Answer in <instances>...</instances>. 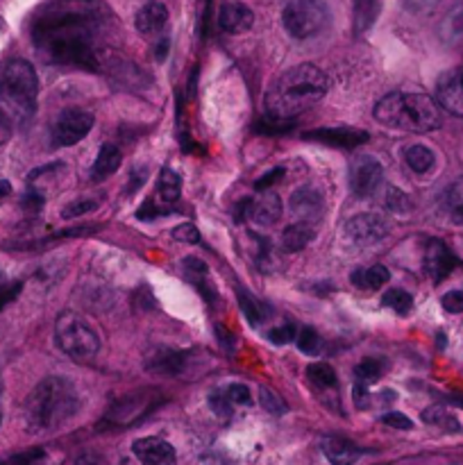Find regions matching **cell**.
Here are the masks:
<instances>
[{
  "label": "cell",
  "instance_id": "cell-35",
  "mask_svg": "<svg viewBox=\"0 0 463 465\" xmlns=\"http://www.w3.org/2000/svg\"><path fill=\"white\" fill-rule=\"evenodd\" d=\"M381 304L389 307L390 312L399 313V316H407V313L413 309V298L411 293H407L404 289H390L386 291L384 298H381Z\"/></svg>",
  "mask_w": 463,
  "mask_h": 465
},
{
  "label": "cell",
  "instance_id": "cell-29",
  "mask_svg": "<svg viewBox=\"0 0 463 465\" xmlns=\"http://www.w3.org/2000/svg\"><path fill=\"white\" fill-rule=\"evenodd\" d=\"M390 280V272L386 266H370V268H357V271H352V275H350V282H352L357 289H379V286H384L386 282Z\"/></svg>",
  "mask_w": 463,
  "mask_h": 465
},
{
  "label": "cell",
  "instance_id": "cell-49",
  "mask_svg": "<svg viewBox=\"0 0 463 465\" xmlns=\"http://www.w3.org/2000/svg\"><path fill=\"white\" fill-rule=\"evenodd\" d=\"M284 173H286L284 168H272L271 173H266V175H261L257 182H254V189H257V191H266L268 186L277 184V182H280L281 177H284Z\"/></svg>",
  "mask_w": 463,
  "mask_h": 465
},
{
  "label": "cell",
  "instance_id": "cell-54",
  "mask_svg": "<svg viewBox=\"0 0 463 465\" xmlns=\"http://www.w3.org/2000/svg\"><path fill=\"white\" fill-rule=\"evenodd\" d=\"M0 395H3V381H0ZM0 420H3V407H0Z\"/></svg>",
  "mask_w": 463,
  "mask_h": 465
},
{
  "label": "cell",
  "instance_id": "cell-9",
  "mask_svg": "<svg viewBox=\"0 0 463 465\" xmlns=\"http://www.w3.org/2000/svg\"><path fill=\"white\" fill-rule=\"evenodd\" d=\"M180 193H182V180L180 175H177L175 171H168V168H163L162 175H159V182H157V191H154L153 198L145 200L143 207L139 209V221H148V218H154V216H163V213H168L172 209V204L180 200Z\"/></svg>",
  "mask_w": 463,
  "mask_h": 465
},
{
  "label": "cell",
  "instance_id": "cell-42",
  "mask_svg": "<svg viewBox=\"0 0 463 465\" xmlns=\"http://www.w3.org/2000/svg\"><path fill=\"white\" fill-rule=\"evenodd\" d=\"M268 339L275 345H286L293 343V341L298 339V334H295V327L291 325V322H284V325H277L272 327V330H268Z\"/></svg>",
  "mask_w": 463,
  "mask_h": 465
},
{
  "label": "cell",
  "instance_id": "cell-21",
  "mask_svg": "<svg viewBox=\"0 0 463 465\" xmlns=\"http://www.w3.org/2000/svg\"><path fill=\"white\" fill-rule=\"evenodd\" d=\"M166 23H168V9L166 5L162 3H148L145 7L139 9V14H136L134 18L136 30L145 36L162 32L163 27H166Z\"/></svg>",
  "mask_w": 463,
  "mask_h": 465
},
{
  "label": "cell",
  "instance_id": "cell-47",
  "mask_svg": "<svg viewBox=\"0 0 463 465\" xmlns=\"http://www.w3.org/2000/svg\"><path fill=\"white\" fill-rule=\"evenodd\" d=\"M381 422H384V425H389V427H393V430H413V422L399 411L384 413V416H381Z\"/></svg>",
  "mask_w": 463,
  "mask_h": 465
},
{
  "label": "cell",
  "instance_id": "cell-20",
  "mask_svg": "<svg viewBox=\"0 0 463 465\" xmlns=\"http://www.w3.org/2000/svg\"><path fill=\"white\" fill-rule=\"evenodd\" d=\"M322 452L331 465H354L361 459V450L340 436H327L322 440Z\"/></svg>",
  "mask_w": 463,
  "mask_h": 465
},
{
  "label": "cell",
  "instance_id": "cell-46",
  "mask_svg": "<svg viewBox=\"0 0 463 465\" xmlns=\"http://www.w3.org/2000/svg\"><path fill=\"white\" fill-rule=\"evenodd\" d=\"M291 121H277V118H263V121L257 123L259 132H266V134H275V132H289L291 130Z\"/></svg>",
  "mask_w": 463,
  "mask_h": 465
},
{
  "label": "cell",
  "instance_id": "cell-2",
  "mask_svg": "<svg viewBox=\"0 0 463 465\" xmlns=\"http://www.w3.org/2000/svg\"><path fill=\"white\" fill-rule=\"evenodd\" d=\"M327 89H330V80L313 64H300V66L289 68L268 91V116L277 118V121H293L298 114L325 98Z\"/></svg>",
  "mask_w": 463,
  "mask_h": 465
},
{
  "label": "cell",
  "instance_id": "cell-17",
  "mask_svg": "<svg viewBox=\"0 0 463 465\" xmlns=\"http://www.w3.org/2000/svg\"><path fill=\"white\" fill-rule=\"evenodd\" d=\"M304 139L334 145V148H357V145L366 143L368 132L354 130V127H322V130L304 132Z\"/></svg>",
  "mask_w": 463,
  "mask_h": 465
},
{
  "label": "cell",
  "instance_id": "cell-14",
  "mask_svg": "<svg viewBox=\"0 0 463 465\" xmlns=\"http://www.w3.org/2000/svg\"><path fill=\"white\" fill-rule=\"evenodd\" d=\"M250 404H252V395H250L248 386L243 384L222 386V389L213 391L209 395V407L221 418H232L236 413V409H245Z\"/></svg>",
  "mask_w": 463,
  "mask_h": 465
},
{
  "label": "cell",
  "instance_id": "cell-41",
  "mask_svg": "<svg viewBox=\"0 0 463 465\" xmlns=\"http://www.w3.org/2000/svg\"><path fill=\"white\" fill-rule=\"evenodd\" d=\"M98 209V203L91 198H80V200H73L71 204L62 209V216L64 218H77V216H86V213L95 212Z\"/></svg>",
  "mask_w": 463,
  "mask_h": 465
},
{
  "label": "cell",
  "instance_id": "cell-23",
  "mask_svg": "<svg viewBox=\"0 0 463 465\" xmlns=\"http://www.w3.org/2000/svg\"><path fill=\"white\" fill-rule=\"evenodd\" d=\"M186 366V354L175 352V350L159 348L153 357L148 359V368L159 375H182Z\"/></svg>",
  "mask_w": 463,
  "mask_h": 465
},
{
  "label": "cell",
  "instance_id": "cell-18",
  "mask_svg": "<svg viewBox=\"0 0 463 465\" xmlns=\"http://www.w3.org/2000/svg\"><path fill=\"white\" fill-rule=\"evenodd\" d=\"M132 452H134L141 465H175L177 461L172 445L166 443L163 439H154V436L134 440Z\"/></svg>",
  "mask_w": 463,
  "mask_h": 465
},
{
  "label": "cell",
  "instance_id": "cell-38",
  "mask_svg": "<svg viewBox=\"0 0 463 465\" xmlns=\"http://www.w3.org/2000/svg\"><path fill=\"white\" fill-rule=\"evenodd\" d=\"M386 207L393 213H399V216H407V213L413 212L411 198H409L404 191L395 189V186H390V189L386 191Z\"/></svg>",
  "mask_w": 463,
  "mask_h": 465
},
{
  "label": "cell",
  "instance_id": "cell-5",
  "mask_svg": "<svg viewBox=\"0 0 463 465\" xmlns=\"http://www.w3.org/2000/svg\"><path fill=\"white\" fill-rule=\"evenodd\" d=\"M39 77L25 59H9L0 71V107L14 123H27L36 112Z\"/></svg>",
  "mask_w": 463,
  "mask_h": 465
},
{
  "label": "cell",
  "instance_id": "cell-11",
  "mask_svg": "<svg viewBox=\"0 0 463 465\" xmlns=\"http://www.w3.org/2000/svg\"><path fill=\"white\" fill-rule=\"evenodd\" d=\"M345 239L352 245H375L379 243L381 239H386L389 234V223L381 216H375V213H359V216L350 218L343 227Z\"/></svg>",
  "mask_w": 463,
  "mask_h": 465
},
{
  "label": "cell",
  "instance_id": "cell-19",
  "mask_svg": "<svg viewBox=\"0 0 463 465\" xmlns=\"http://www.w3.org/2000/svg\"><path fill=\"white\" fill-rule=\"evenodd\" d=\"M218 25L227 35H243L254 25V14L243 3H225L218 12Z\"/></svg>",
  "mask_w": 463,
  "mask_h": 465
},
{
  "label": "cell",
  "instance_id": "cell-33",
  "mask_svg": "<svg viewBox=\"0 0 463 465\" xmlns=\"http://www.w3.org/2000/svg\"><path fill=\"white\" fill-rule=\"evenodd\" d=\"M307 377L309 381H311L313 386H318V389L327 391V389H336V372L334 368L330 366V363H311V366L307 368Z\"/></svg>",
  "mask_w": 463,
  "mask_h": 465
},
{
  "label": "cell",
  "instance_id": "cell-25",
  "mask_svg": "<svg viewBox=\"0 0 463 465\" xmlns=\"http://www.w3.org/2000/svg\"><path fill=\"white\" fill-rule=\"evenodd\" d=\"M381 3L384 0H352V21L357 35L370 30L381 14Z\"/></svg>",
  "mask_w": 463,
  "mask_h": 465
},
{
  "label": "cell",
  "instance_id": "cell-43",
  "mask_svg": "<svg viewBox=\"0 0 463 465\" xmlns=\"http://www.w3.org/2000/svg\"><path fill=\"white\" fill-rule=\"evenodd\" d=\"M23 282H0V312H3L7 304H12L14 300L21 295Z\"/></svg>",
  "mask_w": 463,
  "mask_h": 465
},
{
  "label": "cell",
  "instance_id": "cell-52",
  "mask_svg": "<svg viewBox=\"0 0 463 465\" xmlns=\"http://www.w3.org/2000/svg\"><path fill=\"white\" fill-rule=\"evenodd\" d=\"M166 53H168V39H162V44H159L157 50H154V57H157L159 62H163V59H166Z\"/></svg>",
  "mask_w": 463,
  "mask_h": 465
},
{
  "label": "cell",
  "instance_id": "cell-28",
  "mask_svg": "<svg viewBox=\"0 0 463 465\" xmlns=\"http://www.w3.org/2000/svg\"><path fill=\"white\" fill-rule=\"evenodd\" d=\"M184 272H186V277H189L191 284H193L195 289H198L200 293L209 300V302H212L213 295H216V291L212 289V282H209L207 263L200 262V259H195V257H189V259H184Z\"/></svg>",
  "mask_w": 463,
  "mask_h": 465
},
{
  "label": "cell",
  "instance_id": "cell-26",
  "mask_svg": "<svg viewBox=\"0 0 463 465\" xmlns=\"http://www.w3.org/2000/svg\"><path fill=\"white\" fill-rule=\"evenodd\" d=\"M281 216V200L277 198L275 193H263L261 198H254L252 203V221L257 223V225H275L277 221H280Z\"/></svg>",
  "mask_w": 463,
  "mask_h": 465
},
{
  "label": "cell",
  "instance_id": "cell-34",
  "mask_svg": "<svg viewBox=\"0 0 463 465\" xmlns=\"http://www.w3.org/2000/svg\"><path fill=\"white\" fill-rule=\"evenodd\" d=\"M384 371L386 366L384 361H379V359H363V361L354 368V377H357V384L370 386L384 375Z\"/></svg>",
  "mask_w": 463,
  "mask_h": 465
},
{
  "label": "cell",
  "instance_id": "cell-45",
  "mask_svg": "<svg viewBox=\"0 0 463 465\" xmlns=\"http://www.w3.org/2000/svg\"><path fill=\"white\" fill-rule=\"evenodd\" d=\"M399 3L409 14H429L431 9L438 7L440 0H399Z\"/></svg>",
  "mask_w": 463,
  "mask_h": 465
},
{
  "label": "cell",
  "instance_id": "cell-3",
  "mask_svg": "<svg viewBox=\"0 0 463 465\" xmlns=\"http://www.w3.org/2000/svg\"><path fill=\"white\" fill-rule=\"evenodd\" d=\"M80 409V393L66 377H45L25 400V425L30 431H53L71 420Z\"/></svg>",
  "mask_w": 463,
  "mask_h": 465
},
{
  "label": "cell",
  "instance_id": "cell-51",
  "mask_svg": "<svg viewBox=\"0 0 463 465\" xmlns=\"http://www.w3.org/2000/svg\"><path fill=\"white\" fill-rule=\"evenodd\" d=\"M12 130H14V121L7 116V112L0 107V145L7 143L9 136H12Z\"/></svg>",
  "mask_w": 463,
  "mask_h": 465
},
{
  "label": "cell",
  "instance_id": "cell-48",
  "mask_svg": "<svg viewBox=\"0 0 463 465\" xmlns=\"http://www.w3.org/2000/svg\"><path fill=\"white\" fill-rule=\"evenodd\" d=\"M440 304H443V309L448 313H461L463 312V293L461 291H449V293L443 295Z\"/></svg>",
  "mask_w": 463,
  "mask_h": 465
},
{
  "label": "cell",
  "instance_id": "cell-53",
  "mask_svg": "<svg viewBox=\"0 0 463 465\" xmlns=\"http://www.w3.org/2000/svg\"><path fill=\"white\" fill-rule=\"evenodd\" d=\"M9 193V184L7 182H0V198H3V195H7Z\"/></svg>",
  "mask_w": 463,
  "mask_h": 465
},
{
  "label": "cell",
  "instance_id": "cell-32",
  "mask_svg": "<svg viewBox=\"0 0 463 465\" xmlns=\"http://www.w3.org/2000/svg\"><path fill=\"white\" fill-rule=\"evenodd\" d=\"M239 304H241V312H243V316L250 321V325L259 327L263 321H266V316H268L266 304L259 302L254 295L245 293V291H239Z\"/></svg>",
  "mask_w": 463,
  "mask_h": 465
},
{
  "label": "cell",
  "instance_id": "cell-7",
  "mask_svg": "<svg viewBox=\"0 0 463 465\" xmlns=\"http://www.w3.org/2000/svg\"><path fill=\"white\" fill-rule=\"evenodd\" d=\"M281 23L293 39H311L330 23V9L320 0H291L281 12Z\"/></svg>",
  "mask_w": 463,
  "mask_h": 465
},
{
  "label": "cell",
  "instance_id": "cell-31",
  "mask_svg": "<svg viewBox=\"0 0 463 465\" xmlns=\"http://www.w3.org/2000/svg\"><path fill=\"white\" fill-rule=\"evenodd\" d=\"M443 207L449 221L457 223V225H463V177L449 186L448 193H445Z\"/></svg>",
  "mask_w": 463,
  "mask_h": 465
},
{
  "label": "cell",
  "instance_id": "cell-36",
  "mask_svg": "<svg viewBox=\"0 0 463 465\" xmlns=\"http://www.w3.org/2000/svg\"><path fill=\"white\" fill-rule=\"evenodd\" d=\"M422 420L427 425H436L445 431H457L458 430V422L454 420V416L449 411H445L443 407H429L422 411Z\"/></svg>",
  "mask_w": 463,
  "mask_h": 465
},
{
  "label": "cell",
  "instance_id": "cell-27",
  "mask_svg": "<svg viewBox=\"0 0 463 465\" xmlns=\"http://www.w3.org/2000/svg\"><path fill=\"white\" fill-rule=\"evenodd\" d=\"M316 232H313V225H307V223H295V225L286 227L281 232V250L284 252H300V250L307 248L309 243L313 241Z\"/></svg>",
  "mask_w": 463,
  "mask_h": 465
},
{
  "label": "cell",
  "instance_id": "cell-13",
  "mask_svg": "<svg viewBox=\"0 0 463 465\" xmlns=\"http://www.w3.org/2000/svg\"><path fill=\"white\" fill-rule=\"evenodd\" d=\"M154 407V398H150L148 391L136 395H125V398L116 400L112 409L107 411V420L112 425H132L134 420L143 418L150 409Z\"/></svg>",
  "mask_w": 463,
  "mask_h": 465
},
{
  "label": "cell",
  "instance_id": "cell-12",
  "mask_svg": "<svg viewBox=\"0 0 463 465\" xmlns=\"http://www.w3.org/2000/svg\"><path fill=\"white\" fill-rule=\"evenodd\" d=\"M289 207H291V213H293L300 223L316 225V223L322 218V212H325V198H322L320 189L307 184V186H300L298 191H293Z\"/></svg>",
  "mask_w": 463,
  "mask_h": 465
},
{
  "label": "cell",
  "instance_id": "cell-30",
  "mask_svg": "<svg viewBox=\"0 0 463 465\" xmlns=\"http://www.w3.org/2000/svg\"><path fill=\"white\" fill-rule=\"evenodd\" d=\"M404 163L409 166V171H413L416 175H425L434 168L436 163V154L431 153L427 145H409L404 150Z\"/></svg>",
  "mask_w": 463,
  "mask_h": 465
},
{
  "label": "cell",
  "instance_id": "cell-10",
  "mask_svg": "<svg viewBox=\"0 0 463 465\" xmlns=\"http://www.w3.org/2000/svg\"><path fill=\"white\" fill-rule=\"evenodd\" d=\"M384 180V168L370 154H359L350 162V189L359 198H370Z\"/></svg>",
  "mask_w": 463,
  "mask_h": 465
},
{
  "label": "cell",
  "instance_id": "cell-6",
  "mask_svg": "<svg viewBox=\"0 0 463 465\" xmlns=\"http://www.w3.org/2000/svg\"><path fill=\"white\" fill-rule=\"evenodd\" d=\"M54 341L57 348L77 363L91 361L100 350V336L95 334L91 322L75 312L59 313L54 322Z\"/></svg>",
  "mask_w": 463,
  "mask_h": 465
},
{
  "label": "cell",
  "instance_id": "cell-8",
  "mask_svg": "<svg viewBox=\"0 0 463 465\" xmlns=\"http://www.w3.org/2000/svg\"><path fill=\"white\" fill-rule=\"evenodd\" d=\"M94 123H95L94 114L86 112V109L82 107L64 109L53 123V132H50L53 143L59 145V148H68V145L80 143V141L91 132Z\"/></svg>",
  "mask_w": 463,
  "mask_h": 465
},
{
  "label": "cell",
  "instance_id": "cell-15",
  "mask_svg": "<svg viewBox=\"0 0 463 465\" xmlns=\"http://www.w3.org/2000/svg\"><path fill=\"white\" fill-rule=\"evenodd\" d=\"M436 100L454 116H463V68L445 71L436 82Z\"/></svg>",
  "mask_w": 463,
  "mask_h": 465
},
{
  "label": "cell",
  "instance_id": "cell-1",
  "mask_svg": "<svg viewBox=\"0 0 463 465\" xmlns=\"http://www.w3.org/2000/svg\"><path fill=\"white\" fill-rule=\"evenodd\" d=\"M100 14L94 0H54L32 23V41L48 64L95 71Z\"/></svg>",
  "mask_w": 463,
  "mask_h": 465
},
{
  "label": "cell",
  "instance_id": "cell-40",
  "mask_svg": "<svg viewBox=\"0 0 463 465\" xmlns=\"http://www.w3.org/2000/svg\"><path fill=\"white\" fill-rule=\"evenodd\" d=\"M259 402H261V407L266 409L268 413H272V416H281V413H286L284 400H281L275 391L271 389L259 391Z\"/></svg>",
  "mask_w": 463,
  "mask_h": 465
},
{
  "label": "cell",
  "instance_id": "cell-22",
  "mask_svg": "<svg viewBox=\"0 0 463 465\" xmlns=\"http://www.w3.org/2000/svg\"><path fill=\"white\" fill-rule=\"evenodd\" d=\"M438 36L445 45H457L463 41V0L449 7V12L445 14L443 21L438 25Z\"/></svg>",
  "mask_w": 463,
  "mask_h": 465
},
{
  "label": "cell",
  "instance_id": "cell-4",
  "mask_svg": "<svg viewBox=\"0 0 463 465\" xmlns=\"http://www.w3.org/2000/svg\"><path fill=\"white\" fill-rule=\"evenodd\" d=\"M375 118L390 130L431 132L440 125V109L436 100L425 94H395L384 95L375 104Z\"/></svg>",
  "mask_w": 463,
  "mask_h": 465
},
{
  "label": "cell",
  "instance_id": "cell-16",
  "mask_svg": "<svg viewBox=\"0 0 463 465\" xmlns=\"http://www.w3.org/2000/svg\"><path fill=\"white\" fill-rule=\"evenodd\" d=\"M458 266V259L454 257L452 250L438 239H431L425 250V271L434 282H443L449 272Z\"/></svg>",
  "mask_w": 463,
  "mask_h": 465
},
{
  "label": "cell",
  "instance_id": "cell-44",
  "mask_svg": "<svg viewBox=\"0 0 463 465\" xmlns=\"http://www.w3.org/2000/svg\"><path fill=\"white\" fill-rule=\"evenodd\" d=\"M172 239L182 241V243L195 245L200 241V232L198 227L191 225V223H182V225H177L175 230H172Z\"/></svg>",
  "mask_w": 463,
  "mask_h": 465
},
{
  "label": "cell",
  "instance_id": "cell-50",
  "mask_svg": "<svg viewBox=\"0 0 463 465\" xmlns=\"http://www.w3.org/2000/svg\"><path fill=\"white\" fill-rule=\"evenodd\" d=\"M352 398H354V404H357V409H368L372 404V395L368 393V386L363 384H354Z\"/></svg>",
  "mask_w": 463,
  "mask_h": 465
},
{
  "label": "cell",
  "instance_id": "cell-37",
  "mask_svg": "<svg viewBox=\"0 0 463 465\" xmlns=\"http://www.w3.org/2000/svg\"><path fill=\"white\" fill-rule=\"evenodd\" d=\"M298 350L302 354H307V357H318L322 350V339L318 336L316 330H311V327H304L302 331L298 334Z\"/></svg>",
  "mask_w": 463,
  "mask_h": 465
},
{
  "label": "cell",
  "instance_id": "cell-24",
  "mask_svg": "<svg viewBox=\"0 0 463 465\" xmlns=\"http://www.w3.org/2000/svg\"><path fill=\"white\" fill-rule=\"evenodd\" d=\"M121 162H123L121 148L113 143H104L103 148L98 150V157H95L94 168H91V177H94L95 182L107 180L109 175H113V173L121 168Z\"/></svg>",
  "mask_w": 463,
  "mask_h": 465
},
{
  "label": "cell",
  "instance_id": "cell-39",
  "mask_svg": "<svg viewBox=\"0 0 463 465\" xmlns=\"http://www.w3.org/2000/svg\"><path fill=\"white\" fill-rule=\"evenodd\" d=\"M0 465H45V450H25V452L14 454V457H9L7 461H3Z\"/></svg>",
  "mask_w": 463,
  "mask_h": 465
}]
</instances>
